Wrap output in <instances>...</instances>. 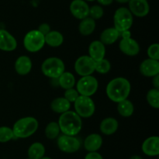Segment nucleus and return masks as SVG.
<instances>
[{
    "label": "nucleus",
    "instance_id": "obj_1",
    "mask_svg": "<svg viewBox=\"0 0 159 159\" xmlns=\"http://www.w3.org/2000/svg\"><path fill=\"white\" fill-rule=\"evenodd\" d=\"M130 84L126 78L116 77L108 83L106 89L107 97L113 102L119 103L127 99L130 92Z\"/></svg>",
    "mask_w": 159,
    "mask_h": 159
},
{
    "label": "nucleus",
    "instance_id": "obj_2",
    "mask_svg": "<svg viewBox=\"0 0 159 159\" xmlns=\"http://www.w3.org/2000/svg\"><path fill=\"white\" fill-rule=\"evenodd\" d=\"M60 130L65 135L75 136L81 131L82 122L81 117L73 111H68L61 115L58 120Z\"/></svg>",
    "mask_w": 159,
    "mask_h": 159
},
{
    "label": "nucleus",
    "instance_id": "obj_3",
    "mask_svg": "<svg viewBox=\"0 0 159 159\" xmlns=\"http://www.w3.org/2000/svg\"><path fill=\"white\" fill-rule=\"evenodd\" d=\"M38 121L34 117L28 116L20 118L13 125L12 131L16 138H27L35 133L38 129Z\"/></svg>",
    "mask_w": 159,
    "mask_h": 159
},
{
    "label": "nucleus",
    "instance_id": "obj_4",
    "mask_svg": "<svg viewBox=\"0 0 159 159\" xmlns=\"http://www.w3.org/2000/svg\"><path fill=\"white\" fill-rule=\"evenodd\" d=\"M65 70V63L57 57L48 58L41 65V71L43 75L52 79H57Z\"/></svg>",
    "mask_w": 159,
    "mask_h": 159
},
{
    "label": "nucleus",
    "instance_id": "obj_5",
    "mask_svg": "<svg viewBox=\"0 0 159 159\" xmlns=\"http://www.w3.org/2000/svg\"><path fill=\"white\" fill-rule=\"evenodd\" d=\"M133 22V15L127 8L120 7L116 9L113 16V23L114 28L120 33L130 30Z\"/></svg>",
    "mask_w": 159,
    "mask_h": 159
},
{
    "label": "nucleus",
    "instance_id": "obj_6",
    "mask_svg": "<svg viewBox=\"0 0 159 159\" xmlns=\"http://www.w3.org/2000/svg\"><path fill=\"white\" fill-rule=\"evenodd\" d=\"M45 45L44 35L37 30H32L25 35L23 45L26 51L30 52H37L41 50Z\"/></svg>",
    "mask_w": 159,
    "mask_h": 159
},
{
    "label": "nucleus",
    "instance_id": "obj_7",
    "mask_svg": "<svg viewBox=\"0 0 159 159\" xmlns=\"http://www.w3.org/2000/svg\"><path fill=\"white\" fill-rule=\"evenodd\" d=\"M74 104L75 112L82 118H89L96 110L94 101L90 97L79 95Z\"/></svg>",
    "mask_w": 159,
    "mask_h": 159
},
{
    "label": "nucleus",
    "instance_id": "obj_8",
    "mask_svg": "<svg viewBox=\"0 0 159 159\" xmlns=\"http://www.w3.org/2000/svg\"><path fill=\"white\" fill-rule=\"evenodd\" d=\"M99 83L97 80L93 76H82L76 84V90L80 95L83 96L91 97L97 91Z\"/></svg>",
    "mask_w": 159,
    "mask_h": 159
},
{
    "label": "nucleus",
    "instance_id": "obj_9",
    "mask_svg": "<svg viewBox=\"0 0 159 159\" xmlns=\"http://www.w3.org/2000/svg\"><path fill=\"white\" fill-rule=\"evenodd\" d=\"M96 62L89 55L80 56L75 62V70L82 76H90L95 72Z\"/></svg>",
    "mask_w": 159,
    "mask_h": 159
},
{
    "label": "nucleus",
    "instance_id": "obj_10",
    "mask_svg": "<svg viewBox=\"0 0 159 159\" xmlns=\"http://www.w3.org/2000/svg\"><path fill=\"white\" fill-rule=\"evenodd\" d=\"M57 147L65 153H75L79 150L81 147L80 141L74 136L63 135L57 138Z\"/></svg>",
    "mask_w": 159,
    "mask_h": 159
},
{
    "label": "nucleus",
    "instance_id": "obj_11",
    "mask_svg": "<svg viewBox=\"0 0 159 159\" xmlns=\"http://www.w3.org/2000/svg\"><path fill=\"white\" fill-rule=\"evenodd\" d=\"M89 8L85 0H73L69 6L70 12L73 17L81 20L89 17Z\"/></svg>",
    "mask_w": 159,
    "mask_h": 159
},
{
    "label": "nucleus",
    "instance_id": "obj_12",
    "mask_svg": "<svg viewBox=\"0 0 159 159\" xmlns=\"http://www.w3.org/2000/svg\"><path fill=\"white\" fill-rule=\"evenodd\" d=\"M128 3V9L135 17H144L149 13L150 6L148 0H130Z\"/></svg>",
    "mask_w": 159,
    "mask_h": 159
},
{
    "label": "nucleus",
    "instance_id": "obj_13",
    "mask_svg": "<svg viewBox=\"0 0 159 159\" xmlns=\"http://www.w3.org/2000/svg\"><path fill=\"white\" fill-rule=\"evenodd\" d=\"M17 41L12 34L4 29H0V50L12 51L16 48Z\"/></svg>",
    "mask_w": 159,
    "mask_h": 159
},
{
    "label": "nucleus",
    "instance_id": "obj_14",
    "mask_svg": "<svg viewBox=\"0 0 159 159\" xmlns=\"http://www.w3.org/2000/svg\"><path fill=\"white\" fill-rule=\"evenodd\" d=\"M119 48L124 54L129 56H135L140 52L139 44L131 37L122 38L120 41Z\"/></svg>",
    "mask_w": 159,
    "mask_h": 159
},
{
    "label": "nucleus",
    "instance_id": "obj_15",
    "mask_svg": "<svg viewBox=\"0 0 159 159\" xmlns=\"http://www.w3.org/2000/svg\"><path fill=\"white\" fill-rule=\"evenodd\" d=\"M140 72L144 76L153 77L159 74V62L152 59H147L140 65Z\"/></svg>",
    "mask_w": 159,
    "mask_h": 159
},
{
    "label": "nucleus",
    "instance_id": "obj_16",
    "mask_svg": "<svg viewBox=\"0 0 159 159\" xmlns=\"http://www.w3.org/2000/svg\"><path fill=\"white\" fill-rule=\"evenodd\" d=\"M142 151L148 156H158L159 154V137L153 136L146 139L142 143Z\"/></svg>",
    "mask_w": 159,
    "mask_h": 159
},
{
    "label": "nucleus",
    "instance_id": "obj_17",
    "mask_svg": "<svg viewBox=\"0 0 159 159\" xmlns=\"http://www.w3.org/2000/svg\"><path fill=\"white\" fill-rule=\"evenodd\" d=\"M106 54L105 45L100 41H93L89 46V55L95 62L104 59Z\"/></svg>",
    "mask_w": 159,
    "mask_h": 159
},
{
    "label": "nucleus",
    "instance_id": "obj_18",
    "mask_svg": "<svg viewBox=\"0 0 159 159\" xmlns=\"http://www.w3.org/2000/svg\"><path fill=\"white\" fill-rule=\"evenodd\" d=\"M102 138L99 134L92 133L87 136L84 141V147L89 152L97 151L102 147Z\"/></svg>",
    "mask_w": 159,
    "mask_h": 159
},
{
    "label": "nucleus",
    "instance_id": "obj_19",
    "mask_svg": "<svg viewBox=\"0 0 159 159\" xmlns=\"http://www.w3.org/2000/svg\"><path fill=\"white\" fill-rule=\"evenodd\" d=\"M31 69H32V62L28 56H20L16 60L15 70L18 74L21 76L27 75L31 71Z\"/></svg>",
    "mask_w": 159,
    "mask_h": 159
},
{
    "label": "nucleus",
    "instance_id": "obj_20",
    "mask_svg": "<svg viewBox=\"0 0 159 159\" xmlns=\"http://www.w3.org/2000/svg\"><path fill=\"white\" fill-rule=\"evenodd\" d=\"M100 131L103 134L110 136L116 132L118 129V122L116 118L108 117L106 118L101 122L100 123Z\"/></svg>",
    "mask_w": 159,
    "mask_h": 159
},
{
    "label": "nucleus",
    "instance_id": "obj_21",
    "mask_svg": "<svg viewBox=\"0 0 159 159\" xmlns=\"http://www.w3.org/2000/svg\"><path fill=\"white\" fill-rule=\"evenodd\" d=\"M120 36V33L114 27L107 28L100 34V41L103 45H112L115 43Z\"/></svg>",
    "mask_w": 159,
    "mask_h": 159
},
{
    "label": "nucleus",
    "instance_id": "obj_22",
    "mask_svg": "<svg viewBox=\"0 0 159 159\" xmlns=\"http://www.w3.org/2000/svg\"><path fill=\"white\" fill-rule=\"evenodd\" d=\"M71 103L65 98H57L51 103V108L53 112L58 114H62L69 111Z\"/></svg>",
    "mask_w": 159,
    "mask_h": 159
},
{
    "label": "nucleus",
    "instance_id": "obj_23",
    "mask_svg": "<svg viewBox=\"0 0 159 159\" xmlns=\"http://www.w3.org/2000/svg\"><path fill=\"white\" fill-rule=\"evenodd\" d=\"M45 44L53 48H57L62 45L64 41V37L59 31H51L44 36Z\"/></svg>",
    "mask_w": 159,
    "mask_h": 159
},
{
    "label": "nucleus",
    "instance_id": "obj_24",
    "mask_svg": "<svg viewBox=\"0 0 159 159\" xmlns=\"http://www.w3.org/2000/svg\"><path fill=\"white\" fill-rule=\"evenodd\" d=\"M95 29H96V21L91 17H88L82 20L79 25V32L83 36L90 35L93 34Z\"/></svg>",
    "mask_w": 159,
    "mask_h": 159
},
{
    "label": "nucleus",
    "instance_id": "obj_25",
    "mask_svg": "<svg viewBox=\"0 0 159 159\" xmlns=\"http://www.w3.org/2000/svg\"><path fill=\"white\" fill-rule=\"evenodd\" d=\"M28 157L31 159H40L44 157L45 147L40 142H35L28 149Z\"/></svg>",
    "mask_w": 159,
    "mask_h": 159
},
{
    "label": "nucleus",
    "instance_id": "obj_26",
    "mask_svg": "<svg viewBox=\"0 0 159 159\" xmlns=\"http://www.w3.org/2000/svg\"><path fill=\"white\" fill-rule=\"evenodd\" d=\"M58 84L65 90L73 88L75 84V79L74 75L70 72H64L58 78Z\"/></svg>",
    "mask_w": 159,
    "mask_h": 159
},
{
    "label": "nucleus",
    "instance_id": "obj_27",
    "mask_svg": "<svg viewBox=\"0 0 159 159\" xmlns=\"http://www.w3.org/2000/svg\"><path fill=\"white\" fill-rule=\"evenodd\" d=\"M117 111L121 116L130 117L133 115L134 107L131 101L128 99H125L118 103Z\"/></svg>",
    "mask_w": 159,
    "mask_h": 159
},
{
    "label": "nucleus",
    "instance_id": "obj_28",
    "mask_svg": "<svg viewBox=\"0 0 159 159\" xmlns=\"http://www.w3.org/2000/svg\"><path fill=\"white\" fill-rule=\"evenodd\" d=\"M60 131L58 123L56 122H51L45 128V136L50 140H54L58 137Z\"/></svg>",
    "mask_w": 159,
    "mask_h": 159
},
{
    "label": "nucleus",
    "instance_id": "obj_29",
    "mask_svg": "<svg viewBox=\"0 0 159 159\" xmlns=\"http://www.w3.org/2000/svg\"><path fill=\"white\" fill-rule=\"evenodd\" d=\"M147 101L148 104L154 108H159V89L152 88L148 92Z\"/></svg>",
    "mask_w": 159,
    "mask_h": 159
},
{
    "label": "nucleus",
    "instance_id": "obj_30",
    "mask_svg": "<svg viewBox=\"0 0 159 159\" xmlns=\"http://www.w3.org/2000/svg\"><path fill=\"white\" fill-rule=\"evenodd\" d=\"M14 133L12 129L8 126L0 127V143H6L13 139Z\"/></svg>",
    "mask_w": 159,
    "mask_h": 159
},
{
    "label": "nucleus",
    "instance_id": "obj_31",
    "mask_svg": "<svg viewBox=\"0 0 159 159\" xmlns=\"http://www.w3.org/2000/svg\"><path fill=\"white\" fill-rule=\"evenodd\" d=\"M111 69V64L110 61L106 59H102V60L96 62V68L95 71L98 72L100 74H106L108 73Z\"/></svg>",
    "mask_w": 159,
    "mask_h": 159
},
{
    "label": "nucleus",
    "instance_id": "obj_32",
    "mask_svg": "<svg viewBox=\"0 0 159 159\" xmlns=\"http://www.w3.org/2000/svg\"><path fill=\"white\" fill-rule=\"evenodd\" d=\"M104 14V10L102 9V6H99V5H94L89 8V16L91 17L93 20H99L102 17Z\"/></svg>",
    "mask_w": 159,
    "mask_h": 159
},
{
    "label": "nucleus",
    "instance_id": "obj_33",
    "mask_svg": "<svg viewBox=\"0 0 159 159\" xmlns=\"http://www.w3.org/2000/svg\"><path fill=\"white\" fill-rule=\"evenodd\" d=\"M148 55L149 59L159 60V45L158 44H152L148 48Z\"/></svg>",
    "mask_w": 159,
    "mask_h": 159
},
{
    "label": "nucleus",
    "instance_id": "obj_34",
    "mask_svg": "<svg viewBox=\"0 0 159 159\" xmlns=\"http://www.w3.org/2000/svg\"><path fill=\"white\" fill-rule=\"evenodd\" d=\"M79 92L77 91V90L74 88H70V89H67L65 90V97L64 98H66L70 103L71 102H75V100L79 98Z\"/></svg>",
    "mask_w": 159,
    "mask_h": 159
},
{
    "label": "nucleus",
    "instance_id": "obj_35",
    "mask_svg": "<svg viewBox=\"0 0 159 159\" xmlns=\"http://www.w3.org/2000/svg\"><path fill=\"white\" fill-rule=\"evenodd\" d=\"M37 31H40L43 35L45 36L47 34H48V33L51 31V26H50V25L48 24V23H41V24L38 26Z\"/></svg>",
    "mask_w": 159,
    "mask_h": 159
},
{
    "label": "nucleus",
    "instance_id": "obj_36",
    "mask_svg": "<svg viewBox=\"0 0 159 159\" xmlns=\"http://www.w3.org/2000/svg\"><path fill=\"white\" fill-rule=\"evenodd\" d=\"M85 159H103V157L99 153L93 151V152H89L85 155Z\"/></svg>",
    "mask_w": 159,
    "mask_h": 159
},
{
    "label": "nucleus",
    "instance_id": "obj_37",
    "mask_svg": "<svg viewBox=\"0 0 159 159\" xmlns=\"http://www.w3.org/2000/svg\"><path fill=\"white\" fill-rule=\"evenodd\" d=\"M152 84H153L155 88L159 89V74L156 76H153V80H152Z\"/></svg>",
    "mask_w": 159,
    "mask_h": 159
},
{
    "label": "nucleus",
    "instance_id": "obj_38",
    "mask_svg": "<svg viewBox=\"0 0 159 159\" xmlns=\"http://www.w3.org/2000/svg\"><path fill=\"white\" fill-rule=\"evenodd\" d=\"M114 0H97L98 2L102 6H110Z\"/></svg>",
    "mask_w": 159,
    "mask_h": 159
},
{
    "label": "nucleus",
    "instance_id": "obj_39",
    "mask_svg": "<svg viewBox=\"0 0 159 159\" xmlns=\"http://www.w3.org/2000/svg\"><path fill=\"white\" fill-rule=\"evenodd\" d=\"M120 35L122 36V38H128V37H130V31H123V32L120 33Z\"/></svg>",
    "mask_w": 159,
    "mask_h": 159
},
{
    "label": "nucleus",
    "instance_id": "obj_40",
    "mask_svg": "<svg viewBox=\"0 0 159 159\" xmlns=\"http://www.w3.org/2000/svg\"><path fill=\"white\" fill-rule=\"evenodd\" d=\"M130 159H143V158L139 155H133L132 157H130Z\"/></svg>",
    "mask_w": 159,
    "mask_h": 159
},
{
    "label": "nucleus",
    "instance_id": "obj_41",
    "mask_svg": "<svg viewBox=\"0 0 159 159\" xmlns=\"http://www.w3.org/2000/svg\"><path fill=\"white\" fill-rule=\"evenodd\" d=\"M116 1L119 3H127L130 0H116Z\"/></svg>",
    "mask_w": 159,
    "mask_h": 159
},
{
    "label": "nucleus",
    "instance_id": "obj_42",
    "mask_svg": "<svg viewBox=\"0 0 159 159\" xmlns=\"http://www.w3.org/2000/svg\"><path fill=\"white\" fill-rule=\"evenodd\" d=\"M40 159H52V158H51V157H43L42 158H40Z\"/></svg>",
    "mask_w": 159,
    "mask_h": 159
},
{
    "label": "nucleus",
    "instance_id": "obj_43",
    "mask_svg": "<svg viewBox=\"0 0 159 159\" xmlns=\"http://www.w3.org/2000/svg\"><path fill=\"white\" fill-rule=\"evenodd\" d=\"M85 1H89V2H93V1H95V0H85Z\"/></svg>",
    "mask_w": 159,
    "mask_h": 159
},
{
    "label": "nucleus",
    "instance_id": "obj_44",
    "mask_svg": "<svg viewBox=\"0 0 159 159\" xmlns=\"http://www.w3.org/2000/svg\"><path fill=\"white\" fill-rule=\"evenodd\" d=\"M26 159H31V158H30V157H28V158H26Z\"/></svg>",
    "mask_w": 159,
    "mask_h": 159
}]
</instances>
